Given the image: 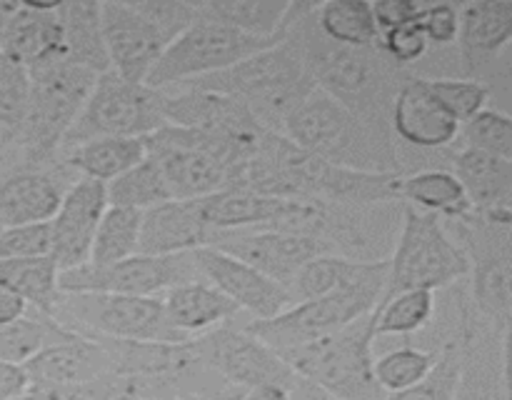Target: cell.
<instances>
[{
  "instance_id": "53",
  "label": "cell",
  "mask_w": 512,
  "mask_h": 400,
  "mask_svg": "<svg viewBox=\"0 0 512 400\" xmlns=\"http://www.w3.org/2000/svg\"><path fill=\"white\" fill-rule=\"evenodd\" d=\"M243 398H245V390L228 385V388L218 390V393L205 395V398H193V400H243Z\"/></svg>"
},
{
  "instance_id": "26",
  "label": "cell",
  "mask_w": 512,
  "mask_h": 400,
  "mask_svg": "<svg viewBox=\"0 0 512 400\" xmlns=\"http://www.w3.org/2000/svg\"><path fill=\"white\" fill-rule=\"evenodd\" d=\"M453 173L468 190L475 213H512V163L475 148L453 150Z\"/></svg>"
},
{
  "instance_id": "30",
  "label": "cell",
  "mask_w": 512,
  "mask_h": 400,
  "mask_svg": "<svg viewBox=\"0 0 512 400\" xmlns=\"http://www.w3.org/2000/svg\"><path fill=\"white\" fill-rule=\"evenodd\" d=\"M208 18L230 25L250 38H283L298 15V3L285 0H208L200 3Z\"/></svg>"
},
{
  "instance_id": "23",
  "label": "cell",
  "mask_w": 512,
  "mask_h": 400,
  "mask_svg": "<svg viewBox=\"0 0 512 400\" xmlns=\"http://www.w3.org/2000/svg\"><path fill=\"white\" fill-rule=\"evenodd\" d=\"M213 228L208 225L200 200H168L145 210L140 253L183 255L210 245Z\"/></svg>"
},
{
  "instance_id": "31",
  "label": "cell",
  "mask_w": 512,
  "mask_h": 400,
  "mask_svg": "<svg viewBox=\"0 0 512 400\" xmlns=\"http://www.w3.org/2000/svg\"><path fill=\"white\" fill-rule=\"evenodd\" d=\"M60 18L65 30V58L98 75L113 70L103 35V3L65 0L60 3Z\"/></svg>"
},
{
  "instance_id": "14",
  "label": "cell",
  "mask_w": 512,
  "mask_h": 400,
  "mask_svg": "<svg viewBox=\"0 0 512 400\" xmlns=\"http://www.w3.org/2000/svg\"><path fill=\"white\" fill-rule=\"evenodd\" d=\"M165 93V118L168 125L203 130L230 140L255 155L273 130L263 128L253 110L238 98L210 93L198 88H170Z\"/></svg>"
},
{
  "instance_id": "49",
  "label": "cell",
  "mask_w": 512,
  "mask_h": 400,
  "mask_svg": "<svg viewBox=\"0 0 512 400\" xmlns=\"http://www.w3.org/2000/svg\"><path fill=\"white\" fill-rule=\"evenodd\" d=\"M30 388V378L23 365L0 358V400H20Z\"/></svg>"
},
{
  "instance_id": "15",
  "label": "cell",
  "mask_w": 512,
  "mask_h": 400,
  "mask_svg": "<svg viewBox=\"0 0 512 400\" xmlns=\"http://www.w3.org/2000/svg\"><path fill=\"white\" fill-rule=\"evenodd\" d=\"M210 245L245 260L260 273L283 283L288 290L310 260L320 258V255H333L323 240L273 228L215 230Z\"/></svg>"
},
{
  "instance_id": "54",
  "label": "cell",
  "mask_w": 512,
  "mask_h": 400,
  "mask_svg": "<svg viewBox=\"0 0 512 400\" xmlns=\"http://www.w3.org/2000/svg\"><path fill=\"white\" fill-rule=\"evenodd\" d=\"M503 358H505V395H508V400H512V353H505L503 350Z\"/></svg>"
},
{
  "instance_id": "18",
  "label": "cell",
  "mask_w": 512,
  "mask_h": 400,
  "mask_svg": "<svg viewBox=\"0 0 512 400\" xmlns=\"http://www.w3.org/2000/svg\"><path fill=\"white\" fill-rule=\"evenodd\" d=\"M103 35L110 68L130 83H148L153 68L168 50L163 35L135 10L133 0L103 3Z\"/></svg>"
},
{
  "instance_id": "44",
  "label": "cell",
  "mask_w": 512,
  "mask_h": 400,
  "mask_svg": "<svg viewBox=\"0 0 512 400\" xmlns=\"http://www.w3.org/2000/svg\"><path fill=\"white\" fill-rule=\"evenodd\" d=\"M133 5L168 45L175 43L198 20V3L188 0H133Z\"/></svg>"
},
{
  "instance_id": "51",
  "label": "cell",
  "mask_w": 512,
  "mask_h": 400,
  "mask_svg": "<svg viewBox=\"0 0 512 400\" xmlns=\"http://www.w3.org/2000/svg\"><path fill=\"white\" fill-rule=\"evenodd\" d=\"M293 385L260 383V385H255V388L245 390L243 400H293Z\"/></svg>"
},
{
  "instance_id": "33",
  "label": "cell",
  "mask_w": 512,
  "mask_h": 400,
  "mask_svg": "<svg viewBox=\"0 0 512 400\" xmlns=\"http://www.w3.org/2000/svg\"><path fill=\"white\" fill-rule=\"evenodd\" d=\"M320 33L348 48H373L380 43V28L370 0H328L313 13Z\"/></svg>"
},
{
  "instance_id": "4",
  "label": "cell",
  "mask_w": 512,
  "mask_h": 400,
  "mask_svg": "<svg viewBox=\"0 0 512 400\" xmlns=\"http://www.w3.org/2000/svg\"><path fill=\"white\" fill-rule=\"evenodd\" d=\"M375 318L355 320L333 335L285 350L283 360L335 400H385L375 378Z\"/></svg>"
},
{
  "instance_id": "56",
  "label": "cell",
  "mask_w": 512,
  "mask_h": 400,
  "mask_svg": "<svg viewBox=\"0 0 512 400\" xmlns=\"http://www.w3.org/2000/svg\"><path fill=\"white\" fill-rule=\"evenodd\" d=\"M8 143H10V133H8V130L0 128V148H3V145H8Z\"/></svg>"
},
{
  "instance_id": "7",
  "label": "cell",
  "mask_w": 512,
  "mask_h": 400,
  "mask_svg": "<svg viewBox=\"0 0 512 400\" xmlns=\"http://www.w3.org/2000/svg\"><path fill=\"white\" fill-rule=\"evenodd\" d=\"M148 153L163 168L175 200H200L228 190L238 165L253 155L203 130L165 125L148 138Z\"/></svg>"
},
{
  "instance_id": "25",
  "label": "cell",
  "mask_w": 512,
  "mask_h": 400,
  "mask_svg": "<svg viewBox=\"0 0 512 400\" xmlns=\"http://www.w3.org/2000/svg\"><path fill=\"white\" fill-rule=\"evenodd\" d=\"M163 303L170 325L188 340L235 323V318L243 313L235 300H230L208 280L175 285L163 295Z\"/></svg>"
},
{
  "instance_id": "55",
  "label": "cell",
  "mask_w": 512,
  "mask_h": 400,
  "mask_svg": "<svg viewBox=\"0 0 512 400\" xmlns=\"http://www.w3.org/2000/svg\"><path fill=\"white\" fill-rule=\"evenodd\" d=\"M490 220H500V223H512V213L510 210H495V213H480Z\"/></svg>"
},
{
  "instance_id": "41",
  "label": "cell",
  "mask_w": 512,
  "mask_h": 400,
  "mask_svg": "<svg viewBox=\"0 0 512 400\" xmlns=\"http://www.w3.org/2000/svg\"><path fill=\"white\" fill-rule=\"evenodd\" d=\"M460 145L463 148L483 150V153L512 163V115L495 108L483 110L470 123L463 125Z\"/></svg>"
},
{
  "instance_id": "17",
  "label": "cell",
  "mask_w": 512,
  "mask_h": 400,
  "mask_svg": "<svg viewBox=\"0 0 512 400\" xmlns=\"http://www.w3.org/2000/svg\"><path fill=\"white\" fill-rule=\"evenodd\" d=\"M108 183L78 178L65 193L63 205L50 220L53 225V260L63 270L90 263L100 220L108 210Z\"/></svg>"
},
{
  "instance_id": "13",
  "label": "cell",
  "mask_w": 512,
  "mask_h": 400,
  "mask_svg": "<svg viewBox=\"0 0 512 400\" xmlns=\"http://www.w3.org/2000/svg\"><path fill=\"white\" fill-rule=\"evenodd\" d=\"M195 350L200 363L233 388L248 390L260 383L293 385L298 380V373L285 363L283 355L245 325L228 323L210 330L195 338Z\"/></svg>"
},
{
  "instance_id": "35",
  "label": "cell",
  "mask_w": 512,
  "mask_h": 400,
  "mask_svg": "<svg viewBox=\"0 0 512 400\" xmlns=\"http://www.w3.org/2000/svg\"><path fill=\"white\" fill-rule=\"evenodd\" d=\"M0 283L13 288L33 310L50 315L60 295V268L53 255L30 260H5V263H0Z\"/></svg>"
},
{
  "instance_id": "27",
  "label": "cell",
  "mask_w": 512,
  "mask_h": 400,
  "mask_svg": "<svg viewBox=\"0 0 512 400\" xmlns=\"http://www.w3.org/2000/svg\"><path fill=\"white\" fill-rule=\"evenodd\" d=\"M208 225L215 230L243 228H278L290 210V198L250 193V190L228 188L200 198Z\"/></svg>"
},
{
  "instance_id": "9",
  "label": "cell",
  "mask_w": 512,
  "mask_h": 400,
  "mask_svg": "<svg viewBox=\"0 0 512 400\" xmlns=\"http://www.w3.org/2000/svg\"><path fill=\"white\" fill-rule=\"evenodd\" d=\"M165 125L163 90L150 88L148 83H130L108 70L98 75L83 113L65 135L63 150L98 138H150Z\"/></svg>"
},
{
  "instance_id": "1",
  "label": "cell",
  "mask_w": 512,
  "mask_h": 400,
  "mask_svg": "<svg viewBox=\"0 0 512 400\" xmlns=\"http://www.w3.org/2000/svg\"><path fill=\"white\" fill-rule=\"evenodd\" d=\"M315 5L318 3H310L298 20L305 60L315 85L368 123L393 130V103L410 73L395 65L380 50V43L373 48H348L325 38L313 18Z\"/></svg>"
},
{
  "instance_id": "57",
  "label": "cell",
  "mask_w": 512,
  "mask_h": 400,
  "mask_svg": "<svg viewBox=\"0 0 512 400\" xmlns=\"http://www.w3.org/2000/svg\"><path fill=\"white\" fill-rule=\"evenodd\" d=\"M138 400H163V398H138Z\"/></svg>"
},
{
  "instance_id": "32",
  "label": "cell",
  "mask_w": 512,
  "mask_h": 400,
  "mask_svg": "<svg viewBox=\"0 0 512 400\" xmlns=\"http://www.w3.org/2000/svg\"><path fill=\"white\" fill-rule=\"evenodd\" d=\"M390 270V260L383 263H363V260L343 258V255H320V258L310 260L298 278L290 285V295L295 303L300 300L323 298V295L338 293V290L350 288V285L365 283V280L375 278V275Z\"/></svg>"
},
{
  "instance_id": "16",
  "label": "cell",
  "mask_w": 512,
  "mask_h": 400,
  "mask_svg": "<svg viewBox=\"0 0 512 400\" xmlns=\"http://www.w3.org/2000/svg\"><path fill=\"white\" fill-rule=\"evenodd\" d=\"M193 255L203 280L223 290L230 300L240 305V310H248L253 315L250 320L275 318L295 305L293 295L283 283L225 250L205 245V248L193 250Z\"/></svg>"
},
{
  "instance_id": "45",
  "label": "cell",
  "mask_w": 512,
  "mask_h": 400,
  "mask_svg": "<svg viewBox=\"0 0 512 400\" xmlns=\"http://www.w3.org/2000/svg\"><path fill=\"white\" fill-rule=\"evenodd\" d=\"M53 255V225L30 223L0 228V263Z\"/></svg>"
},
{
  "instance_id": "39",
  "label": "cell",
  "mask_w": 512,
  "mask_h": 400,
  "mask_svg": "<svg viewBox=\"0 0 512 400\" xmlns=\"http://www.w3.org/2000/svg\"><path fill=\"white\" fill-rule=\"evenodd\" d=\"M108 200L110 205H120V208L133 210H150L155 205H163L168 200H175L170 193V185L165 180L163 168L158 160L148 153V158L125 175L115 178L108 183Z\"/></svg>"
},
{
  "instance_id": "28",
  "label": "cell",
  "mask_w": 512,
  "mask_h": 400,
  "mask_svg": "<svg viewBox=\"0 0 512 400\" xmlns=\"http://www.w3.org/2000/svg\"><path fill=\"white\" fill-rule=\"evenodd\" d=\"M398 198L405 205L435 213L443 220H465L475 215L473 200L453 170L428 168L400 175Z\"/></svg>"
},
{
  "instance_id": "6",
  "label": "cell",
  "mask_w": 512,
  "mask_h": 400,
  "mask_svg": "<svg viewBox=\"0 0 512 400\" xmlns=\"http://www.w3.org/2000/svg\"><path fill=\"white\" fill-rule=\"evenodd\" d=\"M53 315L63 328L83 338L133 340V343H185L170 325L163 295L60 293Z\"/></svg>"
},
{
  "instance_id": "10",
  "label": "cell",
  "mask_w": 512,
  "mask_h": 400,
  "mask_svg": "<svg viewBox=\"0 0 512 400\" xmlns=\"http://www.w3.org/2000/svg\"><path fill=\"white\" fill-rule=\"evenodd\" d=\"M283 38H250V35L230 28V25L208 18L198 3V20L175 43L168 45L163 58L150 73L148 85L155 90H170L193 83V80L208 78V75L223 73V70L243 63L250 55L273 48Z\"/></svg>"
},
{
  "instance_id": "3",
  "label": "cell",
  "mask_w": 512,
  "mask_h": 400,
  "mask_svg": "<svg viewBox=\"0 0 512 400\" xmlns=\"http://www.w3.org/2000/svg\"><path fill=\"white\" fill-rule=\"evenodd\" d=\"M283 135L308 153L363 173H400L398 140L358 113L315 88L285 123Z\"/></svg>"
},
{
  "instance_id": "20",
  "label": "cell",
  "mask_w": 512,
  "mask_h": 400,
  "mask_svg": "<svg viewBox=\"0 0 512 400\" xmlns=\"http://www.w3.org/2000/svg\"><path fill=\"white\" fill-rule=\"evenodd\" d=\"M75 180L78 175L63 163L58 168H13L0 173V228L50 223Z\"/></svg>"
},
{
  "instance_id": "50",
  "label": "cell",
  "mask_w": 512,
  "mask_h": 400,
  "mask_svg": "<svg viewBox=\"0 0 512 400\" xmlns=\"http://www.w3.org/2000/svg\"><path fill=\"white\" fill-rule=\"evenodd\" d=\"M28 310H30V305L25 303V300L20 298L13 288H8L5 283H0V325H8V323H13V320L23 318V315H28Z\"/></svg>"
},
{
  "instance_id": "40",
  "label": "cell",
  "mask_w": 512,
  "mask_h": 400,
  "mask_svg": "<svg viewBox=\"0 0 512 400\" xmlns=\"http://www.w3.org/2000/svg\"><path fill=\"white\" fill-rule=\"evenodd\" d=\"M438 348H420V345H400L375 358V378L385 393H400L413 385L423 383L438 365Z\"/></svg>"
},
{
  "instance_id": "37",
  "label": "cell",
  "mask_w": 512,
  "mask_h": 400,
  "mask_svg": "<svg viewBox=\"0 0 512 400\" xmlns=\"http://www.w3.org/2000/svg\"><path fill=\"white\" fill-rule=\"evenodd\" d=\"M143 210L108 205L95 235L90 263L110 265L118 260L133 258L140 253V235H143Z\"/></svg>"
},
{
  "instance_id": "29",
  "label": "cell",
  "mask_w": 512,
  "mask_h": 400,
  "mask_svg": "<svg viewBox=\"0 0 512 400\" xmlns=\"http://www.w3.org/2000/svg\"><path fill=\"white\" fill-rule=\"evenodd\" d=\"M148 158V138H98L60 153V163L78 178L113 183Z\"/></svg>"
},
{
  "instance_id": "5",
  "label": "cell",
  "mask_w": 512,
  "mask_h": 400,
  "mask_svg": "<svg viewBox=\"0 0 512 400\" xmlns=\"http://www.w3.org/2000/svg\"><path fill=\"white\" fill-rule=\"evenodd\" d=\"M473 263L440 215L405 205L403 228L390 255L385 295L403 290H448L470 280Z\"/></svg>"
},
{
  "instance_id": "46",
  "label": "cell",
  "mask_w": 512,
  "mask_h": 400,
  "mask_svg": "<svg viewBox=\"0 0 512 400\" xmlns=\"http://www.w3.org/2000/svg\"><path fill=\"white\" fill-rule=\"evenodd\" d=\"M428 48L430 40L428 35H425L423 25H420V18L380 35V50H383L395 65H400V68L405 70H408V65L425 58Z\"/></svg>"
},
{
  "instance_id": "24",
  "label": "cell",
  "mask_w": 512,
  "mask_h": 400,
  "mask_svg": "<svg viewBox=\"0 0 512 400\" xmlns=\"http://www.w3.org/2000/svg\"><path fill=\"white\" fill-rule=\"evenodd\" d=\"M455 400H508L505 395L503 330L475 315L465 335L463 375Z\"/></svg>"
},
{
  "instance_id": "48",
  "label": "cell",
  "mask_w": 512,
  "mask_h": 400,
  "mask_svg": "<svg viewBox=\"0 0 512 400\" xmlns=\"http://www.w3.org/2000/svg\"><path fill=\"white\" fill-rule=\"evenodd\" d=\"M423 5L425 3H418V0H378V3H373L380 35L418 20L420 13H423Z\"/></svg>"
},
{
  "instance_id": "43",
  "label": "cell",
  "mask_w": 512,
  "mask_h": 400,
  "mask_svg": "<svg viewBox=\"0 0 512 400\" xmlns=\"http://www.w3.org/2000/svg\"><path fill=\"white\" fill-rule=\"evenodd\" d=\"M430 88L460 125L488 110L490 85L475 78H430Z\"/></svg>"
},
{
  "instance_id": "2",
  "label": "cell",
  "mask_w": 512,
  "mask_h": 400,
  "mask_svg": "<svg viewBox=\"0 0 512 400\" xmlns=\"http://www.w3.org/2000/svg\"><path fill=\"white\" fill-rule=\"evenodd\" d=\"M308 5L310 3H298V15L290 25L288 35L278 45L250 55L243 63L233 65L223 73L208 75V78L193 80V83L178 85V88L210 90V93L243 100L263 128L283 133L290 115L318 88L310 75L298 30V20L308 10Z\"/></svg>"
},
{
  "instance_id": "52",
  "label": "cell",
  "mask_w": 512,
  "mask_h": 400,
  "mask_svg": "<svg viewBox=\"0 0 512 400\" xmlns=\"http://www.w3.org/2000/svg\"><path fill=\"white\" fill-rule=\"evenodd\" d=\"M293 400H335V398H330L325 390H320L318 385L305 380L303 375H298V380H295L293 385Z\"/></svg>"
},
{
  "instance_id": "42",
  "label": "cell",
  "mask_w": 512,
  "mask_h": 400,
  "mask_svg": "<svg viewBox=\"0 0 512 400\" xmlns=\"http://www.w3.org/2000/svg\"><path fill=\"white\" fill-rule=\"evenodd\" d=\"M30 105V73L25 65L15 63L0 53V128L10 138L23 128Z\"/></svg>"
},
{
  "instance_id": "47",
  "label": "cell",
  "mask_w": 512,
  "mask_h": 400,
  "mask_svg": "<svg viewBox=\"0 0 512 400\" xmlns=\"http://www.w3.org/2000/svg\"><path fill=\"white\" fill-rule=\"evenodd\" d=\"M420 25L435 48L458 45L460 38V8L450 3H425L420 13Z\"/></svg>"
},
{
  "instance_id": "19",
  "label": "cell",
  "mask_w": 512,
  "mask_h": 400,
  "mask_svg": "<svg viewBox=\"0 0 512 400\" xmlns=\"http://www.w3.org/2000/svg\"><path fill=\"white\" fill-rule=\"evenodd\" d=\"M0 53L28 70L65 55L60 3H0Z\"/></svg>"
},
{
  "instance_id": "11",
  "label": "cell",
  "mask_w": 512,
  "mask_h": 400,
  "mask_svg": "<svg viewBox=\"0 0 512 400\" xmlns=\"http://www.w3.org/2000/svg\"><path fill=\"white\" fill-rule=\"evenodd\" d=\"M445 223L473 263L470 295L475 308L490 325L505 330L512 320V223L490 220L480 213Z\"/></svg>"
},
{
  "instance_id": "8",
  "label": "cell",
  "mask_w": 512,
  "mask_h": 400,
  "mask_svg": "<svg viewBox=\"0 0 512 400\" xmlns=\"http://www.w3.org/2000/svg\"><path fill=\"white\" fill-rule=\"evenodd\" d=\"M388 275L390 270H385V273L375 275L365 283L350 285V288L338 290V293L300 300V303L290 305L285 313L275 315V318L248 320L243 325L278 353L300 348V345L338 333V330L353 325L355 320L375 313V308L385 298Z\"/></svg>"
},
{
  "instance_id": "38",
  "label": "cell",
  "mask_w": 512,
  "mask_h": 400,
  "mask_svg": "<svg viewBox=\"0 0 512 400\" xmlns=\"http://www.w3.org/2000/svg\"><path fill=\"white\" fill-rule=\"evenodd\" d=\"M475 315H478V310H475ZM473 320H470L465 330L445 338V343L440 345L438 365H435L433 373H430L423 383L413 385V388L408 390H400V393H390L385 400H455L458 398L460 375H463L465 335H468Z\"/></svg>"
},
{
  "instance_id": "34",
  "label": "cell",
  "mask_w": 512,
  "mask_h": 400,
  "mask_svg": "<svg viewBox=\"0 0 512 400\" xmlns=\"http://www.w3.org/2000/svg\"><path fill=\"white\" fill-rule=\"evenodd\" d=\"M75 335L78 333H70L68 328H63L53 315L30 308L23 318L0 325V358L15 365H25L43 350L65 343Z\"/></svg>"
},
{
  "instance_id": "21",
  "label": "cell",
  "mask_w": 512,
  "mask_h": 400,
  "mask_svg": "<svg viewBox=\"0 0 512 400\" xmlns=\"http://www.w3.org/2000/svg\"><path fill=\"white\" fill-rule=\"evenodd\" d=\"M390 128L400 143L420 150H443L458 143L463 125L440 103L430 88V78L410 75L393 103Z\"/></svg>"
},
{
  "instance_id": "22",
  "label": "cell",
  "mask_w": 512,
  "mask_h": 400,
  "mask_svg": "<svg viewBox=\"0 0 512 400\" xmlns=\"http://www.w3.org/2000/svg\"><path fill=\"white\" fill-rule=\"evenodd\" d=\"M508 48H512V0L460 5L458 55L470 78L480 80L478 75Z\"/></svg>"
},
{
  "instance_id": "36",
  "label": "cell",
  "mask_w": 512,
  "mask_h": 400,
  "mask_svg": "<svg viewBox=\"0 0 512 400\" xmlns=\"http://www.w3.org/2000/svg\"><path fill=\"white\" fill-rule=\"evenodd\" d=\"M438 315V295L433 290H403L385 295L375 308V338L413 335L428 328Z\"/></svg>"
},
{
  "instance_id": "12",
  "label": "cell",
  "mask_w": 512,
  "mask_h": 400,
  "mask_svg": "<svg viewBox=\"0 0 512 400\" xmlns=\"http://www.w3.org/2000/svg\"><path fill=\"white\" fill-rule=\"evenodd\" d=\"M203 280L193 253L133 255L110 265L85 263L60 273V293L165 295L170 288Z\"/></svg>"
}]
</instances>
